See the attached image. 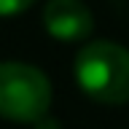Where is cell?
<instances>
[{"mask_svg":"<svg viewBox=\"0 0 129 129\" xmlns=\"http://www.w3.org/2000/svg\"><path fill=\"white\" fill-rule=\"evenodd\" d=\"M35 129H59V126H56V121H54V118L43 116V118H40L38 124H35Z\"/></svg>","mask_w":129,"mask_h":129,"instance_id":"5b68a950","label":"cell"},{"mask_svg":"<svg viewBox=\"0 0 129 129\" xmlns=\"http://www.w3.org/2000/svg\"><path fill=\"white\" fill-rule=\"evenodd\" d=\"M35 0H0V16H14V14H22L32 6Z\"/></svg>","mask_w":129,"mask_h":129,"instance_id":"277c9868","label":"cell"},{"mask_svg":"<svg viewBox=\"0 0 129 129\" xmlns=\"http://www.w3.org/2000/svg\"><path fill=\"white\" fill-rule=\"evenodd\" d=\"M51 108L46 73L27 62H0V118L38 124Z\"/></svg>","mask_w":129,"mask_h":129,"instance_id":"7a4b0ae2","label":"cell"},{"mask_svg":"<svg viewBox=\"0 0 129 129\" xmlns=\"http://www.w3.org/2000/svg\"><path fill=\"white\" fill-rule=\"evenodd\" d=\"M78 86L94 102H129V48L113 40H91L75 56Z\"/></svg>","mask_w":129,"mask_h":129,"instance_id":"6da1fadb","label":"cell"},{"mask_svg":"<svg viewBox=\"0 0 129 129\" xmlns=\"http://www.w3.org/2000/svg\"><path fill=\"white\" fill-rule=\"evenodd\" d=\"M43 24L56 40H83L94 30L91 8L83 0H48L43 6Z\"/></svg>","mask_w":129,"mask_h":129,"instance_id":"3957f363","label":"cell"}]
</instances>
